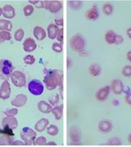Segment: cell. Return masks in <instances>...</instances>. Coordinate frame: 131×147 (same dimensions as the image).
I'll return each instance as SVG.
<instances>
[{
	"mask_svg": "<svg viewBox=\"0 0 131 147\" xmlns=\"http://www.w3.org/2000/svg\"><path fill=\"white\" fill-rule=\"evenodd\" d=\"M51 113L54 115L55 119L59 121L62 119V113H63V105L61 104L60 106H56L54 108H52Z\"/></svg>",
	"mask_w": 131,
	"mask_h": 147,
	"instance_id": "24",
	"label": "cell"
},
{
	"mask_svg": "<svg viewBox=\"0 0 131 147\" xmlns=\"http://www.w3.org/2000/svg\"><path fill=\"white\" fill-rule=\"evenodd\" d=\"M87 18L90 20H96L99 18V11L96 5H93L86 13Z\"/></svg>",
	"mask_w": 131,
	"mask_h": 147,
	"instance_id": "20",
	"label": "cell"
},
{
	"mask_svg": "<svg viewBox=\"0 0 131 147\" xmlns=\"http://www.w3.org/2000/svg\"><path fill=\"white\" fill-rule=\"evenodd\" d=\"M33 11H34V8L31 5H27L24 8V14L26 17L31 16Z\"/></svg>",
	"mask_w": 131,
	"mask_h": 147,
	"instance_id": "35",
	"label": "cell"
},
{
	"mask_svg": "<svg viewBox=\"0 0 131 147\" xmlns=\"http://www.w3.org/2000/svg\"><path fill=\"white\" fill-rule=\"evenodd\" d=\"M37 48V44L36 41L32 38H27L25 39L23 44V49L24 51L27 53H30L34 51Z\"/></svg>",
	"mask_w": 131,
	"mask_h": 147,
	"instance_id": "13",
	"label": "cell"
},
{
	"mask_svg": "<svg viewBox=\"0 0 131 147\" xmlns=\"http://www.w3.org/2000/svg\"><path fill=\"white\" fill-rule=\"evenodd\" d=\"M12 137L8 134H2L0 137V146H11L13 143Z\"/></svg>",
	"mask_w": 131,
	"mask_h": 147,
	"instance_id": "26",
	"label": "cell"
},
{
	"mask_svg": "<svg viewBox=\"0 0 131 147\" xmlns=\"http://www.w3.org/2000/svg\"><path fill=\"white\" fill-rule=\"evenodd\" d=\"M68 5L73 10H79L83 5L82 1H69Z\"/></svg>",
	"mask_w": 131,
	"mask_h": 147,
	"instance_id": "29",
	"label": "cell"
},
{
	"mask_svg": "<svg viewBox=\"0 0 131 147\" xmlns=\"http://www.w3.org/2000/svg\"><path fill=\"white\" fill-rule=\"evenodd\" d=\"M112 90L115 94H121L124 91V86L123 82L120 79H114L112 82Z\"/></svg>",
	"mask_w": 131,
	"mask_h": 147,
	"instance_id": "14",
	"label": "cell"
},
{
	"mask_svg": "<svg viewBox=\"0 0 131 147\" xmlns=\"http://www.w3.org/2000/svg\"><path fill=\"white\" fill-rule=\"evenodd\" d=\"M106 145L108 146H121V140L118 137H111L107 141Z\"/></svg>",
	"mask_w": 131,
	"mask_h": 147,
	"instance_id": "32",
	"label": "cell"
},
{
	"mask_svg": "<svg viewBox=\"0 0 131 147\" xmlns=\"http://www.w3.org/2000/svg\"><path fill=\"white\" fill-rule=\"evenodd\" d=\"M25 32L24 30L22 29H18V30H17L14 32V39L17 41V42H21L23 40V38L24 37Z\"/></svg>",
	"mask_w": 131,
	"mask_h": 147,
	"instance_id": "31",
	"label": "cell"
},
{
	"mask_svg": "<svg viewBox=\"0 0 131 147\" xmlns=\"http://www.w3.org/2000/svg\"><path fill=\"white\" fill-rule=\"evenodd\" d=\"M89 73L93 77H98L102 72V68L98 63H93L88 68Z\"/></svg>",
	"mask_w": 131,
	"mask_h": 147,
	"instance_id": "23",
	"label": "cell"
},
{
	"mask_svg": "<svg viewBox=\"0 0 131 147\" xmlns=\"http://www.w3.org/2000/svg\"><path fill=\"white\" fill-rule=\"evenodd\" d=\"M49 103L50 105H56L59 103V101H60V95L58 94H56L54 96H52V97H50L48 100Z\"/></svg>",
	"mask_w": 131,
	"mask_h": 147,
	"instance_id": "39",
	"label": "cell"
},
{
	"mask_svg": "<svg viewBox=\"0 0 131 147\" xmlns=\"http://www.w3.org/2000/svg\"><path fill=\"white\" fill-rule=\"evenodd\" d=\"M127 36L129 37V38H130L131 39V27H130V28L127 29Z\"/></svg>",
	"mask_w": 131,
	"mask_h": 147,
	"instance_id": "47",
	"label": "cell"
},
{
	"mask_svg": "<svg viewBox=\"0 0 131 147\" xmlns=\"http://www.w3.org/2000/svg\"><path fill=\"white\" fill-rule=\"evenodd\" d=\"M0 71L5 76H10L14 72V66L12 62L7 59L0 61Z\"/></svg>",
	"mask_w": 131,
	"mask_h": 147,
	"instance_id": "7",
	"label": "cell"
},
{
	"mask_svg": "<svg viewBox=\"0 0 131 147\" xmlns=\"http://www.w3.org/2000/svg\"><path fill=\"white\" fill-rule=\"evenodd\" d=\"M44 86L49 91H53L56 89V88L58 86V83L56 80V76H55L54 70H49L44 77L43 79Z\"/></svg>",
	"mask_w": 131,
	"mask_h": 147,
	"instance_id": "4",
	"label": "cell"
},
{
	"mask_svg": "<svg viewBox=\"0 0 131 147\" xmlns=\"http://www.w3.org/2000/svg\"><path fill=\"white\" fill-rule=\"evenodd\" d=\"M37 107H38V109L39 110V112L44 113V114H48V113H51L53 108L50 103L44 100L39 101L37 104Z\"/></svg>",
	"mask_w": 131,
	"mask_h": 147,
	"instance_id": "17",
	"label": "cell"
},
{
	"mask_svg": "<svg viewBox=\"0 0 131 147\" xmlns=\"http://www.w3.org/2000/svg\"><path fill=\"white\" fill-rule=\"evenodd\" d=\"M127 59L130 62H131V50L127 53Z\"/></svg>",
	"mask_w": 131,
	"mask_h": 147,
	"instance_id": "46",
	"label": "cell"
},
{
	"mask_svg": "<svg viewBox=\"0 0 131 147\" xmlns=\"http://www.w3.org/2000/svg\"><path fill=\"white\" fill-rule=\"evenodd\" d=\"M98 129L100 133L107 134L110 132L112 129V124L109 120H102L99 123Z\"/></svg>",
	"mask_w": 131,
	"mask_h": 147,
	"instance_id": "15",
	"label": "cell"
},
{
	"mask_svg": "<svg viewBox=\"0 0 131 147\" xmlns=\"http://www.w3.org/2000/svg\"><path fill=\"white\" fill-rule=\"evenodd\" d=\"M64 32V30L62 27L60 29L57 36H56V40L58 42L62 43V42H63V38H64V32Z\"/></svg>",
	"mask_w": 131,
	"mask_h": 147,
	"instance_id": "41",
	"label": "cell"
},
{
	"mask_svg": "<svg viewBox=\"0 0 131 147\" xmlns=\"http://www.w3.org/2000/svg\"><path fill=\"white\" fill-rule=\"evenodd\" d=\"M13 24L11 21L5 19L0 20V31H7L10 32L12 30Z\"/></svg>",
	"mask_w": 131,
	"mask_h": 147,
	"instance_id": "22",
	"label": "cell"
},
{
	"mask_svg": "<svg viewBox=\"0 0 131 147\" xmlns=\"http://www.w3.org/2000/svg\"><path fill=\"white\" fill-rule=\"evenodd\" d=\"M127 140L129 142L130 144H131V133L128 135V137H127Z\"/></svg>",
	"mask_w": 131,
	"mask_h": 147,
	"instance_id": "49",
	"label": "cell"
},
{
	"mask_svg": "<svg viewBox=\"0 0 131 147\" xmlns=\"http://www.w3.org/2000/svg\"><path fill=\"white\" fill-rule=\"evenodd\" d=\"M11 39V35L7 31H0V43L4 42L5 41H10Z\"/></svg>",
	"mask_w": 131,
	"mask_h": 147,
	"instance_id": "30",
	"label": "cell"
},
{
	"mask_svg": "<svg viewBox=\"0 0 131 147\" xmlns=\"http://www.w3.org/2000/svg\"><path fill=\"white\" fill-rule=\"evenodd\" d=\"M5 115H6V116L8 117H14L16 115H17V113H18V109L17 108H10V109H6L5 111L3 112Z\"/></svg>",
	"mask_w": 131,
	"mask_h": 147,
	"instance_id": "33",
	"label": "cell"
},
{
	"mask_svg": "<svg viewBox=\"0 0 131 147\" xmlns=\"http://www.w3.org/2000/svg\"><path fill=\"white\" fill-rule=\"evenodd\" d=\"M20 138L24 141L25 145L31 146L34 144V142L36 140V132L33 129L29 127H23L21 131H20Z\"/></svg>",
	"mask_w": 131,
	"mask_h": 147,
	"instance_id": "1",
	"label": "cell"
},
{
	"mask_svg": "<svg viewBox=\"0 0 131 147\" xmlns=\"http://www.w3.org/2000/svg\"><path fill=\"white\" fill-rule=\"evenodd\" d=\"M52 50L54 51L55 53H62V43L60 42H54L52 44V47H51Z\"/></svg>",
	"mask_w": 131,
	"mask_h": 147,
	"instance_id": "36",
	"label": "cell"
},
{
	"mask_svg": "<svg viewBox=\"0 0 131 147\" xmlns=\"http://www.w3.org/2000/svg\"><path fill=\"white\" fill-rule=\"evenodd\" d=\"M24 62L26 65H32L34 64L36 62V58L35 57L32 55H27L24 57Z\"/></svg>",
	"mask_w": 131,
	"mask_h": 147,
	"instance_id": "34",
	"label": "cell"
},
{
	"mask_svg": "<svg viewBox=\"0 0 131 147\" xmlns=\"http://www.w3.org/2000/svg\"><path fill=\"white\" fill-rule=\"evenodd\" d=\"M47 133L50 136L54 137L59 134V128L57 126L54 125H49L48 128H47Z\"/></svg>",
	"mask_w": 131,
	"mask_h": 147,
	"instance_id": "28",
	"label": "cell"
},
{
	"mask_svg": "<svg viewBox=\"0 0 131 147\" xmlns=\"http://www.w3.org/2000/svg\"><path fill=\"white\" fill-rule=\"evenodd\" d=\"M44 84L38 79H32L28 84L29 91L34 96H40L44 92Z\"/></svg>",
	"mask_w": 131,
	"mask_h": 147,
	"instance_id": "3",
	"label": "cell"
},
{
	"mask_svg": "<svg viewBox=\"0 0 131 147\" xmlns=\"http://www.w3.org/2000/svg\"><path fill=\"white\" fill-rule=\"evenodd\" d=\"M47 146H56V143L54 141H50V142H48L46 144Z\"/></svg>",
	"mask_w": 131,
	"mask_h": 147,
	"instance_id": "48",
	"label": "cell"
},
{
	"mask_svg": "<svg viewBox=\"0 0 131 147\" xmlns=\"http://www.w3.org/2000/svg\"><path fill=\"white\" fill-rule=\"evenodd\" d=\"M125 102L128 105H130L131 106V92L129 93V94H127L125 96Z\"/></svg>",
	"mask_w": 131,
	"mask_h": 147,
	"instance_id": "44",
	"label": "cell"
},
{
	"mask_svg": "<svg viewBox=\"0 0 131 147\" xmlns=\"http://www.w3.org/2000/svg\"><path fill=\"white\" fill-rule=\"evenodd\" d=\"M25 143H24V141L22 140H14L13 141L12 144H11V146H24Z\"/></svg>",
	"mask_w": 131,
	"mask_h": 147,
	"instance_id": "43",
	"label": "cell"
},
{
	"mask_svg": "<svg viewBox=\"0 0 131 147\" xmlns=\"http://www.w3.org/2000/svg\"><path fill=\"white\" fill-rule=\"evenodd\" d=\"M113 104L115 105V106H118V102L117 100H115V101H113Z\"/></svg>",
	"mask_w": 131,
	"mask_h": 147,
	"instance_id": "50",
	"label": "cell"
},
{
	"mask_svg": "<svg viewBox=\"0 0 131 147\" xmlns=\"http://www.w3.org/2000/svg\"><path fill=\"white\" fill-rule=\"evenodd\" d=\"M44 8L48 10L50 12L55 14L59 12L62 8V3L61 1L57 0H50V1H44Z\"/></svg>",
	"mask_w": 131,
	"mask_h": 147,
	"instance_id": "6",
	"label": "cell"
},
{
	"mask_svg": "<svg viewBox=\"0 0 131 147\" xmlns=\"http://www.w3.org/2000/svg\"><path fill=\"white\" fill-rule=\"evenodd\" d=\"M121 73L125 77H130L131 76V66L130 65H127L125 67H123L122 70H121Z\"/></svg>",
	"mask_w": 131,
	"mask_h": 147,
	"instance_id": "38",
	"label": "cell"
},
{
	"mask_svg": "<svg viewBox=\"0 0 131 147\" xmlns=\"http://www.w3.org/2000/svg\"><path fill=\"white\" fill-rule=\"evenodd\" d=\"M11 80L13 85L17 88H23L26 84V76L21 71H14L11 75Z\"/></svg>",
	"mask_w": 131,
	"mask_h": 147,
	"instance_id": "5",
	"label": "cell"
},
{
	"mask_svg": "<svg viewBox=\"0 0 131 147\" xmlns=\"http://www.w3.org/2000/svg\"><path fill=\"white\" fill-rule=\"evenodd\" d=\"M47 139L45 138L43 136H41V137H37L36 140L34 142V144L33 145H36V146H44V145H46L47 144Z\"/></svg>",
	"mask_w": 131,
	"mask_h": 147,
	"instance_id": "37",
	"label": "cell"
},
{
	"mask_svg": "<svg viewBox=\"0 0 131 147\" xmlns=\"http://www.w3.org/2000/svg\"><path fill=\"white\" fill-rule=\"evenodd\" d=\"M114 11V7H113L112 3H105L103 5V12L105 14V15H111L113 13Z\"/></svg>",
	"mask_w": 131,
	"mask_h": 147,
	"instance_id": "27",
	"label": "cell"
},
{
	"mask_svg": "<svg viewBox=\"0 0 131 147\" xmlns=\"http://www.w3.org/2000/svg\"><path fill=\"white\" fill-rule=\"evenodd\" d=\"M32 32H33V36H34L35 38L38 41L44 40L47 36L46 32H45V30H44L42 26H35L34 28H33Z\"/></svg>",
	"mask_w": 131,
	"mask_h": 147,
	"instance_id": "18",
	"label": "cell"
},
{
	"mask_svg": "<svg viewBox=\"0 0 131 147\" xmlns=\"http://www.w3.org/2000/svg\"><path fill=\"white\" fill-rule=\"evenodd\" d=\"M11 88L8 81H4L0 87V99L8 100L11 96Z\"/></svg>",
	"mask_w": 131,
	"mask_h": 147,
	"instance_id": "10",
	"label": "cell"
},
{
	"mask_svg": "<svg viewBox=\"0 0 131 147\" xmlns=\"http://www.w3.org/2000/svg\"><path fill=\"white\" fill-rule=\"evenodd\" d=\"M55 25L57 26H63V19H56L55 20Z\"/></svg>",
	"mask_w": 131,
	"mask_h": 147,
	"instance_id": "45",
	"label": "cell"
},
{
	"mask_svg": "<svg viewBox=\"0 0 131 147\" xmlns=\"http://www.w3.org/2000/svg\"><path fill=\"white\" fill-rule=\"evenodd\" d=\"M116 37H117V34L115 33V31L109 30L105 32V42H106L109 45L115 44Z\"/></svg>",
	"mask_w": 131,
	"mask_h": 147,
	"instance_id": "25",
	"label": "cell"
},
{
	"mask_svg": "<svg viewBox=\"0 0 131 147\" xmlns=\"http://www.w3.org/2000/svg\"><path fill=\"white\" fill-rule=\"evenodd\" d=\"M28 2L30 4L35 5L36 7L38 8H42L44 7V2L43 1H39V0H29Z\"/></svg>",
	"mask_w": 131,
	"mask_h": 147,
	"instance_id": "40",
	"label": "cell"
},
{
	"mask_svg": "<svg viewBox=\"0 0 131 147\" xmlns=\"http://www.w3.org/2000/svg\"><path fill=\"white\" fill-rule=\"evenodd\" d=\"M48 36L50 39H55L56 38L57 34H58L60 29L57 26H56L54 24H50L48 26Z\"/></svg>",
	"mask_w": 131,
	"mask_h": 147,
	"instance_id": "21",
	"label": "cell"
},
{
	"mask_svg": "<svg viewBox=\"0 0 131 147\" xmlns=\"http://www.w3.org/2000/svg\"><path fill=\"white\" fill-rule=\"evenodd\" d=\"M69 45L71 49L75 51L79 52L84 50L85 47V38L80 34L74 35L69 41Z\"/></svg>",
	"mask_w": 131,
	"mask_h": 147,
	"instance_id": "2",
	"label": "cell"
},
{
	"mask_svg": "<svg viewBox=\"0 0 131 147\" xmlns=\"http://www.w3.org/2000/svg\"><path fill=\"white\" fill-rule=\"evenodd\" d=\"M69 135L70 140L72 141V145H79V143L81 140V134L79 127H75V126L70 127Z\"/></svg>",
	"mask_w": 131,
	"mask_h": 147,
	"instance_id": "8",
	"label": "cell"
},
{
	"mask_svg": "<svg viewBox=\"0 0 131 147\" xmlns=\"http://www.w3.org/2000/svg\"><path fill=\"white\" fill-rule=\"evenodd\" d=\"M2 15L5 18L12 19L15 17V10L11 5H5L2 8Z\"/></svg>",
	"mask_w": 131,
	"mask_h": 147,
	"instance_id": "16",
	"label": "cell"
},
{
	"mask_svg": "<svg viewBox=\"0 0 131 147\" xmlns=\"http://www.w3.org/2000/svg\"><path fill=\"white\" fill-rule=\"evenodd\" d=\"M27 100H28V97H27L26 94H17L15 96V97L11 102V104L12 105L13 107H15V108L22 107L26 105Z\"/></svg>",
	"mask_w": 131,
	"mask_h": 147,
	"instance_id": "11",
	"label": "cell"
},
{
	"mask_svg": "<svg viewBox=\"0 0 131 147\" xmlns=\"http://www.w3.org/2000/svg\"><path fill=\"white\" fill-rule=\"evenodd\" d=\"M2 126L4 129L14 130L18 126V121L15 117H5L2 121Z\"/></svg>",
	"mask_w": 131,
	"mask_h": 147,
	"instance_id": "9",
	"label": "cell"
},
{
	"mask_svg": "<svg viewBox=\"0 0 131 147\" xmlns=\"http://www.w3.org/2000/svg\"><path fill=\"white\" fill-rule=\"evenodd\" d=\"M110 89H111V88L109 85H105V86L99 88L96 93V99L98 101H101V102L105 101L107 97H109Z\"/></svg>",
	"mask_w": 131,
	"mask_h": 147,
	"instance_id": "12",
	"label": "cell"
},
{
	"mask_svg": "<svg viewBox=\"0 0 131 147\" xmlns=\"http://www.w3.org/2000/svg\"><path fill=\"white\" fill-rule=\"evenodd\" d=\"M2 15V8H0V17Z\"/></svg>",
	"mask_w": 131,
	"mask_h": 147,
	"instance_id": "51",
	"label": "cell"
},
{
	"mask_svg": "<svg viewBox=\"0 0 131 147\" xmlns=\"http://www.w3.org/2000/svg\"><path fill=\"white\" fill-rule=\"evenodd\" d=\"M48 119H45V118H42V119H39V120L36 123L34 128L36 129V131H37V132H43V131L47 128V127H48Z\"/></svg>",
	"mask_w": 131,
	"mask_h": 147,
	"instance_id": "19",
	"label": "cell"
},
{
	"mask_svg": "<svg viewBox=\"0 0 131 147\" xmlns=\"http://www.w3.org/2000/svg\"><path fill=\"white\" fill-rule=\"evenodd\" d=\"M124 42V38L121 35H117V37H116V41H115V45H119L121 44V43Z\"/></svg>",
	"mask_w": 131,
	"mask_h": 147,
	"instance_id": "42",
	"label": "cell"
}]
</instances>
